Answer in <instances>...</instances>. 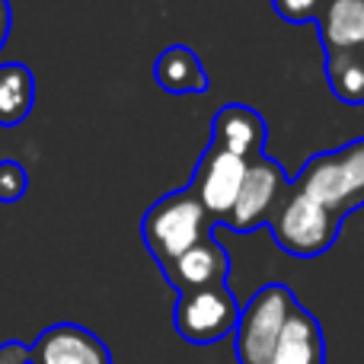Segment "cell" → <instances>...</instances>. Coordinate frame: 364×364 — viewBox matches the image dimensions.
Instances as JSON below:
<instances>
[{
  "mask_svg": "<svg viewBox=\"0 0 364 364\" xmlns=\"http://www.w3.org/2000/svg\"><path fill=\"white\" fill-rule=\"evenodd\" d=\"M214 220L198 201L192 188H176V192L157 198L141 218V240L157 265H166L179 259L195 243L208 240L214 233Z\"/></svg>",
  "mask_w": 364,
  "mask_h": 364,
  "instance_id": "1",
  "label": "cell"
},
{
  "mask_svg": "<svg viewBox=\"0 0 364 364\" xmlns=\"http://www.w3.org/2000/svg\"><path fill=\"white\" fill-rule=\"evenodd\" d=\"M342 220L346 218H339L326 205H320V201H314L310 195L297 192L291 186L282 205H278V211L272 214L269 230L288 256L316 259L333 250V243L339 240Z\"/></svg>",
  "mask_w": 364,
  "mask_h": 364,
  "instance_id": "2",
  "label": "cell"
},
{
  "mask_svg": "<svg viewBox=\"0 0 364 364\" xmlns=\"http://www.w3.org/2000/svg\"><path fill=\"white\" fill-rule=\"evenodd\" d=\"M297 307V297L288 284L272 282L262 284L240 310V323L233 329V352L240 364H269L278 339L284 333V323L291 320Z\"/></svg>",
  "mask_w": 364,
  "mask_h": 364,
  "instance_id": "3",
  "label": "cell"
},
{
  "mask_svg": "<svg viewBox=\"0 0 364 364\" xmlns=\"http://www.w3.org/2000/svg\"><path fill=\"white\" fill-rule=\"evenodd\" d=\"M240 323V304L227 284L182 291L173 307V326L188 346H214L233 336Z\"/></svg>",
  "mask_w": 364,
  "mask_h": 364,
  "instance_id": "4",
  "label": "cell"
},
{
  "mask_svg": "<svg viewBox=\"0 0 364 364\" xmlns=\"http://www.w3.org/2000/svg\"><path fill=\"white\" fill-rule=\"evenodd\" d=\"M288 188H291V179L278 160H272L269 154L250 160L243 188H240L237 205L227 214L224 227L233 233H252L259 227H265L272 220V214L278 211L282 198L288 195Z\"/></svg>",
  "mask_w": 364,
  "mask_h": 364,
  "instance_id": "5",
  "label": "cell"
},
{
  "mask_svg": "<svg viewBox=\"0 0 364 364\" xmlns=\"http://www.w3.org/2000/svg\"><path fill=\"white\" fill-rule=\"evenodd\" d=\"M246 166H250V160L237 157V154H230V151H220V147H211V144L201 154L188 188L198 195V201L205 205V211L211 214L214 224H224L227 214L233 211L237 195L246 179Z\"/></svg>",
  "mask_w": 364,
  "mask_h": 364,
  "instance_id": "6",
  "label": "cell"
},
{
  "mask_svg": "<svg viewBox=\"0 0 364 364\" xmlns=\"http://www.w3.org/2000/svg\"><path fill=\"white\" fill-rule=\"evenodd\" d=\"M29 364H112L106 342L87 326L55 323L32 342Z\"/></svg>",
  "mask_w": 364,
  "mask_h": 364,
  "instance_id": "7",
  "label": "cell"
},
{
  "mask_svg": "<svg viewBox=\"0 0 364 364\" xmlns=\"http://www.w3.org/2000/svg\"><path fill=\"white\" fill-rule=\"evenodd\" d=\"M291 186H294L297 192L310 195L314 201H320V205H326L329 211H336L339 218H348L355 208H361L352 192V182L346 176V166H342L336 151L310 157L307 164L301 166V173H297V179L291 182Z\"/></svg>",
  "mask_w": 364,
  "mask_h": 364,
  "instance_id": "8",
  "label": "cell"
},
{
  "mask_svg": "<svg viewBox=\"0 0 364 364\" xmlns=\"http://www.w3.org/2000/svg\"><path fill=\"white\" fill-rule=\"evenodd\" d=\"M269 125L252 106L243 102H227L211 119V147L230 151L243 160H256L265 154Z\"/></svg>",
  "mask_w": 364,
  "mask_h": 364,
  "instance_id": "9",
  "label": "cell"
},
{
  "mask_svg": "<svg viewBox=\"0 0 364 364\" xmlns=\"http://www.w3.org/2000/svg\"><path fill=\"white\" fill-rule=\"evenodd\" d=\"M164 278L179 291H195V288H211V284H227L230 275V252L220 246V240H214V233L201 243H195L192 250H186L179 259L160 265Z\"/></svg>",
  "mask_w": 364,
  "mask_h": 364,
  "instance_id": "10",
  "label": "cell"
},
{
  "mask_svg": "<svg viewBox=\"0 0 364 364\" xmlns=\"http://www.w3.org/2000/svg\"><path fill=\"white\" fill-rule=\"evenodd\" d=\"M269 364H326L323 326L307 307H301V304L294 307Z\"/></svg>",
  "mask_w": 364,
  "mask_h": 364,
  "instance_id": "11",
  "label": "cell"
},
{
  "mask_svg": "<svg viewBox=\"0 0 364 364\" xmlns=\"http://www.w3.org/2000/svg\"><path fill=\"white\" fill-rule=\"evenodd\" d=\"M154 83L173 96L208 93V70L188 45H170L154 61Z\"/></svg>",
  "mask_w": 364,
  "mask_h": 364,
  "instance_id": "12",
  "label": "cell"
},
{
  "mask_svg": "<svg viewBox=\"0 0 364 364\" xmlns=\"http://www.w3.org/2000/svg\"><path fill=\"white\" fill-rule=\"evenodd\" d=\"M316 23L326 55L364 51V0H326Z\"/></svg>",
  "mask_w": 364,
  "mask_h": 364,
  "instance_id": "13",
  "label": "cell"
},
{
  "mask_svg": "<svg viewBox=\"0 0 364 364\" xmlns=\"http://www.w3.org/2000/svg\"><path fill=\"white\" fill-rule=\"evenodd\" d=\"M36 106V77L29 64H0V128H16L29 119Z\"/></svg>",
  "mask_w": 364,
  "mask_h": 364,
  "instance_id": "14",
  "label": "cell"
},
{
  "mask_svg": "<svg viewBox=\"0 0 364 364\" xmlns=\"http://www.w3.org/2000/svg\"><path fill=\"white\" fill-rule=\"evenodd\" d=\"M326 77L333 93L346 106H361L364 102V58L361 51H339L326 55Z\"/></svg>",
  "mask_w": 364,
  "mask_h": 364,
  "instance_id": "15",
  "label": "cell"
},
{
  "mask_svg": "<svg viewBox=\"0 0 364 364\" xmlns=\"http://www.w3.org/2000/svg\"><path fill=\"white\" fill-rule=\"evenodd\" d=\"M29 192V173L19 160H0V201L13 205Z\"/></svg>",
  "mask_w": 364,
  "mask_h": 364,
  "instance_id": "16",
  "label": "cell"
},
{
  "mask_svg": "<svg viewBox=\"0 0 364 364\" xmlns=\"http://www.w3.org/2000/svg\"><path fill=\"white\" fill-rule=\"evenodd\" d=\"M336 154H339L342 166H346V176H348V182H352L355 198H358V205H364V138L339 147Z\"/></svg>",
  "mask_w": 364,
  "mask_h": 364,
  "instance_id": "17",
  "label": "cell"
},
{
  "mask_svg": "<svg viewBox=\"0 0 364 364\" xmlns=\"http://www.w3.org/2000/svg\"><path fill=\"white\" fill-rule=\"evenodd\" d=\"M326 0H272L275 13L291 26H304V23H316L323 13Z\"/></svg>",
  "mask_w": 364,
  "mask_h": 364,
  "instance_id": "18",
  "label": "cell"
},
{
  "mask_svg": "<svg viewBox=\"0 0 364 364\" xmlns=\"http://www.w3.org/2000/svg\"><path fill=\"white\" fill-rule=\"evenodd\" d=\"M32 361V346L23 342H4L0 346V364H29Z\"/></svg>",
  "mask_w": 364,
  "mask_h": 364,
  "instance_id": "19",
  "label": "cell"
},
{
  "mask_svg": "<svg viewBox=\"0 0 364 364\" xmlns=\"http://www.w3.org/2000/svg\"><path fill=\"white\" fill-rule=\"evenodd\" d=\"M13 29V10H10V0H0V51H4L6 38H10Z\"/></svg>",
  "mask_w": 364,
  "mask_h": 364,
  "instance_id": "20",
  "label": "cell"
}]
</instances>
